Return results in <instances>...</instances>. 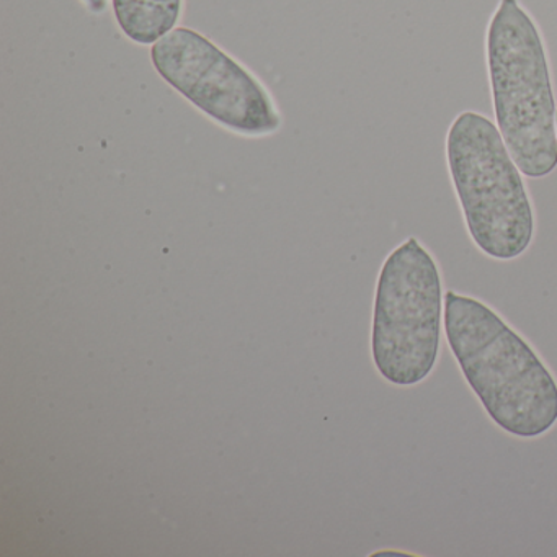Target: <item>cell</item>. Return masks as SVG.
<instances>
[{
    "instance_id": "obj_1",
    "label": "cell",
    "mask_w": 557,
    "mask_h": 557,
    "mask_svg": "<svg viewBox=\"0 0 557 557\" xmlns=\"http://www.w3.org/2000/svg\"><path fill=\"white\" fill-rule=\"evenodd\" d=\"M445 334L487 416L518 438L557 423V383L534 348L481 299L448 292Z\"/></svg>"
},
{
    "instance_id": "obj_2",
    "label": "cell",
    "mask_w": 557,
    "mask_h": 557,
    "mask_svg": "<svg viewBox=\"0 0 557 557\" xmlns=\"http://www.w3.org/2000/svg\"><path fill=\"white\" fill-rule=\"evenodd\" d=\"M495 125L528 178L557 168V100L546 44L520 0H498L485 34Z\"/></svg>"
},
{
    "instance_id": "obj_3",
    "label": "cell",
    "mask_w": 557,
    "mask_h": 557,
    "mask_svg": "<svg viewBox=\"0 0 557 557\" xmlns=\"http://www.w3.org/2000/svg\"><path fill=\"white\" fill-rule=\"evenodd\" d=\"M445 152L474 246L498 262L523 256L536 230L533 203L497 125L472 110L459 113L446 135Z\"/></svg>"
},
{
    "instance_id": "obj_4",
    "label": "cell",
    "mask_w": 557,
    "mask_h": 557,
    "mask_svg": "<svg viewBox=\"0 0 557 557\" xmlns=\"http://www.w3.org/2000/svg\"><path fill=\"white\" fill-rule=\"evenodd\" d=\"M445 329L442 272L416 237L384 260L374 296L371 354L387 383L416 386L432 374Z\"/></svg>"
},
{
    "instance_id": "obj_5",
    "label": "cell",
    "mask_w": 557,
    "mask_h": 557,
    "mask_svg": "<svg viewBox=\"0 0 557 557\" xmlns=\"http://www.w3.org/2000/svg\"><path fill=\"white\" fill-rule=\"evenodd\" d=\"M151 61L169 86L230 132L257 138L282 126L259 79L198 32L175 27L152 45Z\"/></svg>"
},
{
    "instance_id": "obj_6",
    "label": "cell",
    "mask_w": 557,
    "mask_h": 557,
    "mask_svg": "<svg viewBox=\"0 0 557 557\" xmlns=\"http://www.w3.org/2000/svg\"><path fill=\"white\" fill-rule=\"evenodd\" d=\"M116 24L133 44L154 45L177 27L184 0H112Z\"/></svg>"
},
{
    "instance_id": "obj_7",
    "label": "cell",
    "mask_w": 557,
    "mask_h": 557,
    "mask_svg": "<svg viewBox=\"0 0 557 557\" xmlns=\"http://www.w3.org/2000/svg\"><path fill=\"white\" fill-rule=\"evenodd\" d=\"M83 2L89 8V11L96 12V14H100L107 8V0H83Z\"/></svg>"
}]
</instances>
